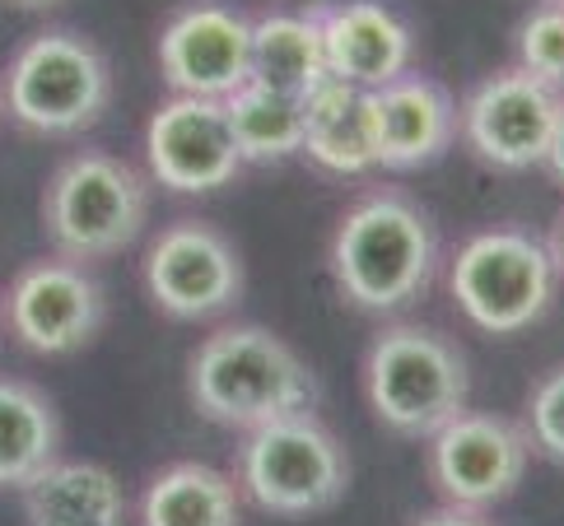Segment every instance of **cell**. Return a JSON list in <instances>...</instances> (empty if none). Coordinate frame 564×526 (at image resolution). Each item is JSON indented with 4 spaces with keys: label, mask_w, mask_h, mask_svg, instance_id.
<instances>
[{
    "label": "cell",
    "mask_w": 564,
    "mask_h": 526,
    "mask_svg": "<svg viewBox=\"0 0 564 526\" xmlns=\"http://www.w3.org/2000/svg\"><path fill=\"white\" fill-rule=\"evenodd\" d=\"M541 168H546V173L560 182V187H564V108H560L555 135H551V150H546V164H541Z\"/></svg>",
    "instance_id": "obj_25"
},
{
    "label": "cell",
    "mask_w": 564,
    "mask_h": 526,
    "mask_svg": "<svg viewBox=\"0 0 564 526\" xmlns=\"http://www.w3.org/2000/svg\"><path fill=\"white\" fill-rule=\"evenodd\" d=\"M560 108H564L560 89L541 85L522 66H503L462 98L457 131L480 164L503 173H528L546 164Z\"/></svg>",
    "instance_id": "obj_9"
},
{
    "label": "cell",
    "mask_w": 564,
    "mask_h": 526,
    "mask_svg": "<svg viewBox=\"0 0 564 526\" xmlns=\"http://www.w3.org/2000/svg\"><path fill=\"white\" fill-rule=\"evenodd\" d=\"M373 103H378V168L388 173L425 168L453 145L457 103L438 79L406 70L392 85L373 89Z\"/></svg>",
    "instance_id": "obj_15"
},
{
    "label": "cell",
    "mask_w": 564,
    "mask_h": 526,
    "mask_svg": "<svg viewBox=\"0 0 564 526\" xmlns=\"http://www.w3.org/2000/svg\"><path fill=\"white\" fill-rule=\"evenodd\" d=\"M430 442V480L434 490L457 503V508L486 513L490 503L509 498L528 471L532 438L513 419L486 415V410H462L453 415Z\"/></svg>",
    "instance_id": "obj_11"
},
{
    "label": "cell",
    "mask_w": 564,
    "mask_h": 526,
    "mask_svg": "<svg viewBox=\"0 0 564 526\" xmlns=\"http://www.w3.org/2000/svg\"><path fill=\"white\" fill-rule=\"evenodd\" d=\"M145 164L150 177L173 196H206L229 187L243 168V154L229 131L225 98L173 94L164 108H154L145 127Z\"/></svg>",
    "instance_id": "obj_12"
},
{
    "label": "cell",
    "mask_w": 564,
    "mask_h": 526,
    "mask_svg": "<svg viewBox=\"0 0 564 526\" xmlns=\"http://www.w3.org/2000/svg\"><path fill=\"white\" fill-rule=\"evenodd\" d=\"M0 313H6V298H0Z\"/></svg>",
    "instance_id": "obj_28"
},
{
    "label": "cell",
    "mask_w": 564,
    "mask_h": 526,
    "mask_svg": "<svg viewBox=\"0 0 564 526\" xmlns=\"http://www.w3.org/2000/svg\"><path fill=\"white\" fill-rule=\"evenodd\" d=\"M150 191L127 158L108 150H85L56 164L43 191V229L56 256L94 261L127 252L145 233Z\"/></svg>",
    "instance_id": "obj_5"
},
{
    "label": "cell",
    "mask_w": 564,
    "mask_h": 526,
    "mask_svg": "<svg viewBox=\"0 0 564 526\" xmlns=\"http://www.w3.org/2000/svg\"><path fill=\"white\" fill-rule=\"evenodd\" d=\"M448 285L462 317L486 336L532 331L551 313L560 256L541 233L522 224L480 229L457 248Z\"/></svg>",
    "instance_id": "obj_4"
},
{
    "label": "cell",
    "mask_w": 564,
    "mask_h": 526,
    "mask_svg": "<svg viewBox=\"0 0 564 526\" xmlns=\"http://www.w3.org/2000/svg\"><path fill=\"white\" fill-rule=\"evenodd\" d=\"M62 461V415L43 387L0 377V490H24Z\"/></svg>",
    "instance_id": "obj_19"
},
{
    "label": "cell",
    "mask_w": 564,
    "mask_h": 526,
    "mask_svg": "<svg viewBox=\"0 0 564 526\" xmlns=\"http://www.w3.org/2000/svg\"><path fill=\"white\" fill-rule=\"evenodd\" d=\"M252 85H267L275 94L308 98L332 79L327 52H322L317 19L304 14H261L252 19Z\"/></svg>",
    "instance_id": "obj_20"
},
{
    "label": "cell",
    "mask_w": 564,
    "mask_h": 526,
    "mask_svg": "<svg viewBox=\"0 0 564 526\" xmlns=\"http://www.w3.org/2000/svg\"><path fill=\"white\" fill-rule=\"evenodd\" d=\"M365 401L401 438H434L453 415L467 410L471 369L453 336L415 321L378 331L365 350Z\"/></svg>",
    "instance_id": "obj_3"
},
{
    "label": "cell",
    "mask_w": 564,
    "mask_h": 526,
    "mask_svg": "<svg viewBox=\"0 0 564 526\" xmlns=\"http://www.w3.org/2000/svg\"><path fill=\"white\" fill-rule=\"evenodd\" d=\"M29 526H127V490L98 461H52L24 484Z\"/></svg>",
    "instance_id": "obj_17"
},
{
    "label": "cell",
    "mask_w": 564,
    "mask_h": 526,
    "mask_svg": "<svg viewBox=\"0 0 564 526\" xmlns=\"http://www.w3.org/2000/svg\"><path fill=\"white\" fill-rule=\"evenodd\" d=\"M112 70L89 37L47 29L10 56L0 108L29 135H79L108 112Z\"/></svg>",
    "instance_id": "obj_6"
},
{
    "label": "cell",
    "mask_w": 564,
    "mask_h": 526,
    "mask_svg": "<svg viewBox=\"0 0 564 526\" xmlns=\"http://www.w3.org/2000/svg\"><path fill=\"white\" fill-rule=\"evenodd\" d=\"M225 112L243 164H280V158L304 154V98L275 94L248 79L243 89L225 98Z\"/></svg>",
    "instance_id": "obj_21"
},
{
    "label": "cell",
    "mask_w": 564,
    "mask_h": 526,
    "mask_svg": "<svg viewBox=\"0 0 564 526\" xmlns=\"http://www.w3.org/2000/svg\"><path fill=\"white\" fill-rule=\"evenodd\" d=\"M415 526H495V522H486V513H476V508H457V503H448V508L425 513Z\"/></svg>",
    "instance_id": "obj_24"
},
{
    "label": "cell",
    "mask_w": 564,
    "mask_h": 526,
    "mask_svg": "<svg viewBox=\"0 0 564 526\" xmlns=\"http://www.w3.org/2000/svg\"><path fill=\"white\" fill-rule=\"evenodd\" d=\"M555 256L564 261V215H560V229H555Z\"/></svg>",
    "instance_id": "obj_27"
},
{
    "label": "cell",
    "mask_w": 564,
    "mask_h": 526,
    "mask_svg": "<svg viewBox=\"0 0 564 526\" xmlns=\"http://www.w3.org/2000/svg\"><path fill=\"white\" fill-rule=\"evenodd\" d=\"M159 75L173 94L229 98L252 75V19L225 0H192L159 33Z\"/></svg>",
    "instance_id": "obj_13"
},
{
    "label": "cell",
    "mask_w": 564,
    "mask_h": 526,
    "mask_svg": "<svg viewBox=\"0 0 564 526\" xmlns=\"http://www.w3.org/2000/svg\"><path fill=\"white\" fill-rule=\"evenodd\" d=\"M140 526H238L243 522V490L238 480L206 467V461H173L154 471L135 503Z\"/></svg>",
    "instance_id": "obj_18"
},
{
    "label": "cell",
    "mask_w": 564,
    "mask_h": 526,
    "mask_svg": "<svg viewBox=\"0 0 564 526\" xmlns=\"http://www.w3.org/2000/svg\"><path fill=\"white\" fill-rule=\"evenodd\" d=\"M304 154L336 177L378 168V103L373 89L327 79L304 98Z\"/></svg>",
    "instance_id": "obj_16"
},
{
    "label": "cell",
    "mask_w": 564,
    "mask_h": 526,
    "mask_svg": "<svg viewBox=\"0 0 564 526\" xmlns=\"http://www.w3.org/2000/svg\"><path fill=\"white\" fill-rule=\"evenodd\" d=\"M528 434L555 467H564V363L536 382L528 401Z\"/></svg>",
    "instance_id": "obj_23"
},
{
    "label": "cell",
    "mask_w": 564,
    "mask_h": 526,
    "mask_svg": "<svg viewBox=\"0 0 564 526\" xmlns=\"http://www.w3.org/2000/svg\"><path fill=\"white\" fill-rule=\"evenodd\" d=\"M108 298L85 261L43 256L29 261L6 289V321L33 354H75L104 331Z\"/></svg>",
    "instance_id": "obj_10"
},
{
    "label": "cell",
    "mask_w": 564,
    "mask_h": 526,
    "mask_svg": "<svg viewBox=\"0 0 564 526\" xmlns=\"http://www.w3.org/2000/svg\"><path fill=\"white\" fill-rule=\"evenodd\" d=\"M10 6H19V10H52V6H62V0H10Z\"/></svg>",
    "instance_id": "obj_26"
},
{
    "label": "cell",
    "mask_w": 564,
    "mask_h": 526,
    "mask_svg": "<svg viewBox=\"0 0 564 526\" xmlns=\"http://www.w3.org/2000/svg\"><path fill=\"white\" fill-rule=\"evenodd\" d=\"M140 280L150 303L173 321L225 317L248 285L238 248L206 219H177L159 233L140 261Z\"/></svg>",
    "instance_id": "obj_8"
},
{
    "label": "cell",
    "mask_w": 564,
    "mask_h": 526,
    "mask_svg": "<svg viewBox=\"0 0 564 526\" xmlns=\"http://www.w3.org/2000/svg\"><path fill=\"white\" fill-rule=\"evenodd\" d=\"M332 280L359 313H401L434 285L438 229L401 191H369L340 215L332 233Z\"/></svg>",
    "instance_id": "obj_1"
},
{
    "label": "cell",
    "mask_w": 564,
    "mask_h": 526,
    "mask_svg": "<svg viewBox=\"0 0 564 526\" xmlns=\"http://www.w3.org/2000/svg\"><path fill=\"white\" fill-rule=\"evenodd\" d=\"M187 396L200 419L248 434L271 419L317 415L322 382L275 331L219 327L187 363Z\"/></svg>",
    "instance_id": "obj_2"
},
{
    "label": "cell",
    "mask_w": 564,
    "mask_h": 526,
    "mask_svg": "<svg viewBox=\"0 0 564 526\" xmlns=\"http://www.w3.org/2000/svg\"><path fill=\"white\" fill-rule=\"evenodd\" d=\"M513 47H518V66L528 70L541 85H551L564 94V6H541L522 19L518 33H513Z\"/></svg>",
    "instance_id": "obj_22"
},
{
    "label": "cell",
    "mask_w": 564,
    "mask_h": 526,
    "mask_svg": "<svg viewBox=\"0 0 564 526\" xmlns=\"http://www.w3.org/2000/svg\"><path fill=\"white\" fill-rule=\"evenodd\" d=\"M238 490L271 517H313L346 494L350 452L317 415L271 419L243 434Z\"/></svg>",
    "instance_id": "obj_7"
},
{
    "label": "cell",
    "mask_w": 564,
    "mask_h": 526,
    "mask_svg": "<svg viewBox=\"0 0 564 526\" xmlns=\"http://www.w3.org/2000/svg\"><path fill=\"white\" fill-rule=\"evenodd\" d=\"M551 6H564V0H551Z\"/></svg>",
    "instance_id": "obj_29"
},
{
    "label": "cell",
    "mask_w": 564,
    "mask_h": 526,
    "mask_svg": "<svg viewBox=\"0 0 564 526\" xmlns=\"http://www.w3.org/2000/svg\"><path fill=\"white\" fill-rule=\"evenodd\" d=\"M308 14L317 19L332 79H346L359 89H382L411 70V24L382 0H332V6H313Z\"/></svg>",
    "instance_id": "obj_14"
}]
</instances>
